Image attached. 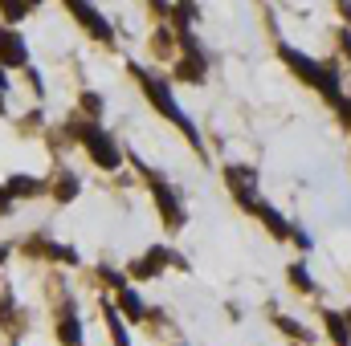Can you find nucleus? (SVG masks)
I'll use <instances>...</instances> for the list:
<instances>
[{
  "label": "nucleus",
  "instance_id": "nucleus-1",
  "mask_svg": "<svg viewBox=\"0 0 351 346\" xmlns=\"http://www.w3.org/2000/svg\"><path fill=\"white\" fill-rule=\"evenodd\" d=\"M74 143H82L90 151V159L102 168V172H114L119 163H123V155H119V147H114V139L102 131V122H94V118H82V114H74L66 127H62Z\"/></svg>",
  "mask_w": 351,
  "mask_h": 346
},
{
  "label": "nucleus",
  "instance_id": "nucleus-2",
  "mask_svg": "<svg viewBox=\"0 0 351 346\" xmlns=\"http://www.w3.org/2000/svg\"><path fill=\"white\" fill-rule=\"evenodd\" d=\"M131 74H135V78L143 82V94L152 98V106H156V110H160L164 118H172L176 127H180V131L188 135V143H192V147H200V131H196V127H192V118H188V114L180 110V102H176V98H172V90L164 86L160 78H147V74H143L139 66H131Z\"/></svg>",
  "mask_w": 351,
  "mask_h": 346
},
{
  "label": "nucleus",
  "instance_id": "nucleus-3",
  "mask_svg": "<svg viewBox=\"0 0 351 346\" xmlns=\"http://www.w3.org/2000/svg\"><path fill=\"white\" fill-rule=\"evenodd\" d=\"M282 57H286V62H290V66H294V70H298V74H302L306 82H311V86H319L323 94H327V98H335V106L343 102V98H339V82H335V74H327L323 66L306 62V57H302L298 49H290V45H282Z\"/></svg>",
  "mask_w": 351,
  "mask_h": 346
},
{
  "label": "nucleus",
  "instance_id": "nucleus-4",
  "mask_svg": "<svg viewBox=\"0 0 351 346\" xmlns=\"http://www.w3.org/2000/svg\"><path fill=\"white\" fill-rule=\"evenodd\" d=\"M0 70H29V41L8 25H0Z\"/></svg>",
  "mask_w": 351,
  "mask_h": 346
},
{
  "label": "nucleus",
  "instance_id": "nucleus-5",
  "mask_svg": "<svg viewBox=\"0 0 351 346\" xmlns=\"http://www.w3.org/2000/svg\"><path fill=\"white\" fill-rule=\"evenodd\" d=\"M66 12H70V16H78V25L86 29L90 37H98V41H106V45L114 41V29H110V21H106V16H102V12H98L94 4L70 0V4H66Z\"/></svg>",
  "mask_w": 351,
  "mask_h": 346
},
{
  "label": "nucleus",
  "instance_id": "nucleus-6",
  "mask_svg": "<svg viewBox=\"0 0 351 346\" xmlns=\"http://www.w3.org/2000/svg\"><path fill=\"white\" fill-rule=\"evenodd\" d=\"M147 183H152V196H156V204H160L164 224H168V228H180V224H184V208H180V200L172 196V187L164 183V175L147 172Z\"/></svg>",
  "mask_w": 351,
  "mask_h": 346
},
{
  "label": "nucleus",
  "instance_id": "nucleus-7",
  "mask_svg": "<svg viewBox=\"0 0 351 346\" xmlns=\"http://www.w3.org/2000/svg\"><path fill=\"white\" fill-rule=\"evenodd\" d=\"M168 261H172V253H168L164 245H156L143 261H135V265H131V277H135V281H147V277L164 273V265H168Z\"/></svg>",
  "mask_w": 351,
  "mask_h": 346
},
{
  "label": "nucleus",
  "instance_id": "nucleus-8",
  "mask_svg": "<svg viewBox=\"0 0 351 346\" xmlns=\"http://www.w3.org/2000/svg\"><path fill=\"white\" fill-rule=\"evenodd\" d=\"M4 187L12 191V200H33V196L49 191V187H45V179H37V175H8V179H4Z\"/></svg>",
  "mask_w": 351,
  "mask_h": 346
},
{
  "label": "nucleus",
  "instance_id": "nucleus-9",
  "mask_svg": "<svg viewBox=\"0 0 351 346\" xmlns=\"http://www.w3.org/2000/svg\"><path fill=\"white\" fill-rule=\"evenodd\" d=\"M58 338L62 346H82V322H78V314H74V302L62 310V318H58Z\"/></svg>",
  "mask_w": 351,
  "mask_h": 346
},
{
  "label": "nucleus",
  "instance_id": "nucleus-10",
  "mask_svg": "<svg viewBox=\"0 0 351 346\" xmlns=\"http://www.w3.org/2000/svg\"><path fill=\"white\" fill-rule=\"evenodd\" d=\"M33 0H0V25H8V29H16V21H25V16H33Z\"/></svg>",
  "mask_w": 351,
  "mask_h": 346
},
{
  "label": "nucleus",
  "instance_id": "nucleus-11",
  "mask_svg": "<svg viewBox=\"0 0 351 346\" xmlns=\"http://www.w3.org/2000/svg\"><path fill=\"white\" fill-rule=\"evenodd\" d=\"M229 187L241 196V204H254V172H245V168H229Z\"/></svg>",
  "mask_w": 351,
  "mask_h": 346
},
{
  "label": "nucleus",
  "instance_id": "nucleus-12",
  "mask_svg": "<svg viewBox=\"0 0 351 346\" xmlns=\"http://www.w3.org/2000/svg\"><path fill=\"white\" fill-rule=\"evenodd\" d=\"M78 191H82V179H78L74 172H62V175H58V183H53V200H58V204H70Z\"/></svg>",
  "mask_w": 351,
  "mask_h": 346
},
{
  "label": "nucleus",
  "instance_id": "nucleus-13",
  "mask_svg": "<svg viewBox=\"0 0 351 346\" xmlns=\"http://www.w3.org/2000/svg\"><path fill=\"white\" fill-rule=\"evenodd\" d=\"M119 306H123V318H131V322H143V314H147V306L135 289H119Z\"/></svg>",
  "mask_w": 351,
  "mask_h": 346
},
{
  "label": "nucleus",
  "instance_id": "nucleus-14",
  "mask_svg": "<svg viewBox=\"0 0 351 346\" xmlns=\"http://www.w3.org/2000/svg\"><path fill=\"white\" fill-rule=\"evenodd\" d=\"M102 322L110 326L114 346H131V338H127V330H123V322H119V310H114V306H102Z\"/></svg>",
  "mask_w": 351,
  "mask_h": 346
},
{
  "label": "nucleus",
  "instance_id": "nucleus-15",
  "mask_svg": "<svg viewBox=\"0 0 351 346\" xmlns=\"http://www.w3.org/2000/svg\"><path fill=\"white\" fill-rule=\"evenodd\" d=\"M258 216H262L265 224H269V232H274V237H286V232H290V228L282 224V216H278V212H274L269 204H258Z\"/></svg>",
  "mask_w": 351,
  "mask_h": 346
},
{
  "label": "nucleus",
  "instance_id": "nucleus-16",
  "mask_svg": "<svg viewBox=\"0 0 351 346\" xmlns=\"http://www.w3.org/2000/svg\"><path fill=\"white\" fill-rule=\"evenodd\" d=\"M327 330L335 334V343H339V346H348V343H351V334H348V322H343L339 314H327Z\"/></svg>",
  "mask_w": 351,
  "mask_h": 346
},
{
  "label": "nucleus",
  "instance_id": "nucleus-17",
  "mask_svg": "<svg viewBox=\"0 0 351 346\" xmlns=\"http://www.w3.org/2000/svg\"><path fill=\"white\" fill-rule=\"evenodd\" d=\"M82 110H86L90 118H94V122H98V114H102V98H98V94H94V90H86V94H82Z\"/></svg>",
  "mask_w": 351,
  "mask_h": 346
},
{
  "label": "nucleus",
  "instance_id": "nucleus-18",
  "mask_svg": "<svg viewBox=\"0 0 351 346\" xmlns=\"http://www.w3.org/2000/svg\"><path fill=\"white\" fill-rule=\"evenodd\" d=\"M290 281H294L298 289H311V285H315V281H311V273H306L302 265H294V269H290Z\"/></svg>",
  "mask_w": 351,
  "mask_h": 346
},
{
  "label": "nucleus",
  "instance_id": "nucleus-19",
  "mask_svg": "<svg viewBox=\"0 0 351 346\" xmlns=\"http://www.w3.org/2000/svg\"><path fill=\"white\" fill-rule=\"evenodd\" d=\"M12 208H16V200H12V191L0 183V216H12Z\"/></svg>",
  "mask_w": 351,
  "mask_h": 346
},
{
  "label": "nucleus",
  "instance_id": "nucleus-20",
  "mask_svg": "<svg viewBox=\"0 0 351 346\" xmlns=\"http://www.w3.org/2000/svg\"><path fill=\"white\" fill-rule=\"evenodd\" d=\"M4 94H8V70H0V114H4Z\"/></svg>",
  "mask_w": 351,
  "mask_h": 346
},
{
  "label": "nucleus",
  "instance_id": "nucleus-21",
  "mask_svg": "<svg viewBox=\"0 0 351 346\" xmlns=\"http://www.w3.org/2000/svg\"><path fill=\"white\" fill-rule=\"evenodd\" d=\"M339 114H343V118L351 122V98H343V102H339Z\"/></svg>",
  "mask_w": 351,
  "mask_h": 346
},
{
  "label": "nucleus",
  "instance_id": "nucleus-22",
  "mask_svg": "<svg viewBox=\"0 0 351 346\" xmlns=\"http://www.w3.org/2000/svg\"><path fill=\"white\" fill-rule=\"evenodd\" d=\"M4 261H8V245H0V265H4Z\"/></svg>",
  "mask_w": 351,
  "mask_h": 346
},
{
  "label": "nucleus",
  "instance_id": "nucleus-23",
  "mask_svg": "<svg viewBox=\"0 0 351 346\" xmlns=\"http://www.w3.org/2000/svg\"><path fill=\"white\" fill-rule=\"evenodd\" d=\"M12 346H16V343H12Z\"/></svg>",
  "mask_w": 351,
  "mask_h": 346
}]
</instances>
